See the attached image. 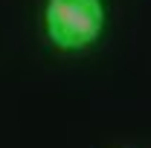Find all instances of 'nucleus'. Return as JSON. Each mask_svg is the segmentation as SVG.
<instances>
[{
    "label": "nucleus",
    "instance_id": "f257e3e1",
    "mask_svg": "<svg viewBox=\"0 0 151 148\" xmlns=\"http://www.w3.org/2000/svg\"><path fill=\"white\" fill-rule=\"evenodd\" d=\"M44 35L64 52L90 50L105 32L108 12L102 0H44Z\"/></svg>",
    "mask_w": 151,
    "mask_h": 148
}]
</instances>
